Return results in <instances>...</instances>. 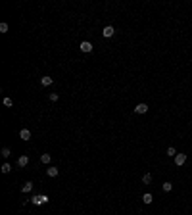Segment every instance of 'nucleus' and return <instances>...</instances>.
Here are the masks:
<instances>
[{"label":"nucleus","instance_id":"7","mask_svg":"<svg viewBox=\"0 0 192 215\" xmlns=\"http://www.w3.org/2000/svg\"><path fill=\"white\" fill-rule=\"evenodd\" d=\"M27 163H29V156H19L17 158V165L19 167H25Z\"/></svg>","mask_w":192,"mask_h":215},{"label":"nucleus","instance_id":"2","mask_svg":"<svg viewBox=\"0 0 192 215\" xmlns=\"http://www.w3.org/2000/svg\"><path fill=\"white\" fill-rule=\"evenodd\" d=\"M175 163L179 165V167L185 165L186 163V154H177V156H175Z\"/></svg>","mask_w":192,"mask_h":215},{"label":"nucleus","instance_id":"3","mask_svg":"<svg viewBox=\"0 0 192 215\" xmlns=\"http://www.w3.org/2000/svg\"><path fill=\"white\" fill-rule=\"evenodd\" d=\"M113 33H115L113 27H111V25H106V27H104V31H102V35H104L106 38H109V37H113Z\"/></svg>","mask_w":192,"mask_h":215},{"label":"nucleus","instance_id":"1","mask_svg":"<svg viewBox=\"0 0 192 215\" xmlns=\"http://www.w3.org/2000/svg\"><path fill=\"white\" fill-rule=\"evenodd\" d=\"M31 202L35 204V206H42V204L48 202V196H46V194H35V196L31 198Z\"/></svg>","mask_w":192,"mask_h":215},{"label":"nucleus","instance_id":"16","mask_svg":"<svg viewBox=\"0 0 192 215\" xmlns=\"http://www.w3.org/2000/svg\"><path fill=\"white\" fill-rule=\"evenodd\" d=\"M10 171H12V165H10V163L2 165V173H10Z\"/></svg>","mask_w":192,"mask_h":215},{"label":"nucleus","instance_id":"12","mask_svg":"<svg viewBox=\"0 0 192 215\" xmlns=\"http://www.w3.org/2000/svg\"><path fill=\"white\" fill-rule=\"evenodd\" d=\"M165 156H169V158H175V156H177V152H175V148H173V146H169V148H167Z\"/></svg>","mask_w":192,"mask_h":215},{"label":"nucleus","instance_id":"4","mask_svg":"<svg viewBox=\"0 0 192 215\" xmlns=\"http://www.w3.org/2000/svg\"><path fill=\"white\" fill-rule=\"evenodd\" d=\"M19 138L21 140H29L31 138V131H29V129H21V131H19Z\"/></svg>","mask_w":192,"mask_h":215},{"label":"nucleus","instance_id":"19","mask_svg":"<svg viewBox=\"0 0 192 215\" xmlns=\"http://www.w3.org/2000/svg\"><path fill=\"white\" fill-rule=\"evenodd\" d=\"M12 104H13V102H12V98H4V106H8V108H10Z\"/></svg>","mask_w":192,"mask_h":215},{"label":"nucleus","instance_id":"10","mask_svg":"<svg viewBox=\"0 0 192 215\" xmlns=\"http://www.w3.org/2000/svg\"><path fill=\"white\" fill-rule=\"evenodd\" d=\"M48 177H58V167H48Z\"/></svg>","mask_w":192,"mask_h":215},{"label":"nucleus","instance_id":"14","mask_svg":"<svg viewBox=\"0 0 192 215\" xmlns=\"http://www.w3.org/2000/svg\"><path fill=\"white\" fill-rule=\"evenodd\" d=\"M152 200H154L152 194H144V196H142V202L144 204H152Z\"/></svg>","mask_w":192,"mask_h":215},{"label":"nucleus","instance_id":"8","mask_svg":"<svg viewBox=\"0 0 192 215\" xmlns=\"http://www.w3.org/2000/svg\"><path fill=\"white\" fill-rule=\"evenodd\" d=\"M52 83H54L52 77H42V79H40V85H42V87H50Z\"/></svg>","mask_w":192,"mask_h":215},{"label":"nucleus","instance_id":"11","mask_svg":"<svg viewBox=\"0 0 192 215\" xmlns=\"http://www.w3.org/2000/svg\"><path fill=\"white\" fill-rule=\"evenodd\" d=\"M50 159H52L50 154H42V156H40V161H42V163H50Z\"/></svg>","mask_w":192,"mask_h":215},{"label":"nucleus","instance_id":"5","mask_svg":"<svg viewBox=\"0 0 192 215\" xmlns=\"http://www.w3.org/2000/svg\"><path fill=\"white\" fill-rule=\"evenodd\" d=\"M79 48H81L83 52H92V44H90L89 40H85V42H81V44H79Z\"/></svg>","mask_w":192,"mask_h":215},{"label":"nucleus","instance_id":"13","mask_svg":"<svg viewBox=\"0 0 192 215\" xmlns=\"http://www.w3.org/2000/svg\"><path fill=\"white\" fill-rule=\"evenodd\" d=\"M142 183H144V184H150V183H152V175H150V173H146V175L142 177Z\"/></svg>","mask_w":192,"mask_h":215},{"label":"nucleus","instance_id":"9","mask_svg":"<svg viewBox=\"0 0 192 215\" xmlns=\"http://www.w3.org/2000/svg\"><path fill=\"white\" fill-rule=\"evenodd\" d=\"M31 190H33V183H29V181H27V183L21 186V192H25V194H29Z\"/></svg>","mask_w":192,"mask_h":215},{"label":"nucleus","instance_id":"15","mask_svg":"<svg viewBox=\"0 0 192 215\" xmlns=\"http://www.w3.org/2000/svg\"><path fill=\"white\" fill-rule=\"evenodd\" d=\"M12 152H10V148H2V158H10Z\"/></svg>","mask_w":192,"mask_h":215},{"label":"nucleus","instance_id":"17","mask_svg":"<svg viewBox=\"0 0 192 215\" xmlns=\"http://www.w3.org/2000/svg\"><path fill=\"white\" fill-rule=\"evenodd\" d=\"M171 188H173V184H171V183H163V192H169Z\"/></svg>","mask_w":192,"mask_h":215},{"label":"nucleus","instance_id":"18","mask_svg":"<svg viewBox=\"0 0 192 215\" xmlns=\"http://www.w3.org/2000/svg\"><path fill=\"white\" fill-rule=\"evenodd\" d=\"M0 33H8V23H0Z\"/></svg>","mask_w":192,"mask_h":215},{"label":"nucleus","instance_id":"6","mask_svg":"<svg viewBox=\"0 0 192 215\" xmlns=\"http://www.w3.org/2000/svg\"><path fill=\"white\" fill-rule=\"evenodd\" d=\"M148 112V104H138L134 108V114H146Z\"/></svg>","mask_w":192,"mask_h":215},{"label":"nucleus","instance_id":"20","mask_svg":"<svg viewBox=\"0 0 192 215\" xmlns=\"http://www.w3.org/2000/svg\"><path fill=\"white\" fill-rule=\"evenodd\" d=\"M58 98H60V96H58L56 92H52V94H50V100H52V102H58Z\"/></svg>","mask_w":192,"mask_h":215}]
</instances>
